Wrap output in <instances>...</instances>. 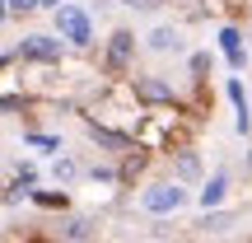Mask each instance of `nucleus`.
Wrapping results in <instances>:
<instances>
[{
    "mask_svg": "<svg viewBox=\"0 0 252 243\" xmlns=\"http://www.w3.org/2000/svg\"><path fill=\"white\" fill-rule=\"evenodd\" d=\"M187 201H191V192L182 187V182H173V178H159V182H150V187L140 192V210L145 215H178Z\"/></svg>",
    "mask_w": 252,
    "mask_h": 243,
    "instance_id": "f257e3e1",
    "label": "nucleus"
},
{
    "mask_svg": "<svg viewBox=\"0 0 252 243\" xmlns=\"http://www.w3.org/2000/svg\"><path fill=\"white\" fill-rule=\"evenodd\" d=\"M56 37H65L70 47H89L94 42V19L80 5H61L56 9Z\"/></svg>",
    "mask_w": 252,
    "mask_h": 243,
    "instance_id": "f03ea898",
    "label": "nucleus"
},
{
    "mask_svg": "<svg viewBox=\"0 0 252 243\" xmlns=\"http://www.w3.org/2000/svg\"><path fill=\"white\" fill-rule=\"evenodd\" d=\"M19 56H24V61H61V37L28 33L24 42H19Z\"/></svg>",
    "mask_w": 252,
    "mask_h": 243,
    "instance_id": "7ed1b4c3",
    "label": "nucleus"
},
{
    "mask_svg": "<svg viewBox=\"0 0 252 243\" xmlns=\"http://www.w3.org/2000/svg\"><path fill=\"white\" fill-rule=\"evenodd\" d=\"M182 33L173 24H159V28H150V33H145V52H154V56H168V52H182Z\"/></svg>",
    "mask_w": 252,
    "mask_h": 243,
    "instance_id": "20e7f679",
    "label": "nucleus"
},
{
    "mask_svg": "<svg viewBox=\"0 0 252 243\" xmlns=\"http://www.w3.org/2000/svg\"><path fill=\"white\" fill-rule=\"evenodd\" d=\"M131 52H135V33H131V28H117L112 42H108V66H112V70H122V66L131 61Z\"/></svg>",
    "mask_w": 252,
    "mask_h": 243,
    "instance_id": "39448f33",
    "label": "nucleus"
},
{
    "mask_svg": "<svg viewBox=\"0 0 252 243\" xmlns=\"http://www.w3.org/2000/svg\"><path fill=\"white\" fill-rule=\"evenodd\" d=\"M224 192H229V173H215V178L201 187V197H196V201L210 210V206H220V201H224Z\"/></svg>",
    "mask_w": 252,
    "mask_h": 243,
    "instance_id": "423d86ee",
    "label": "nucleus"
},
{
    "mask_svg": "<svg viewBox=\"0 0 252 243\" xmlns=\"http://www.w3.org/2000/svg\"><path fill=\"white\" fill-rule=\"evenodd\" d=\"M234 210H206V220H201V229L206 234H224V229H234Z\"/></svg>",
    "mask_w": 252,
    "mask_h": 243,
    "instance_id": "0eeeda50",
    "label": "nucleus"
},
{
    "mask_svg": "<svg viewBox=\"0 0 252 243\" xmlns=\"http://www.w3.org/2000/svg\"><path fill=\"white\" fill-rule=\"evenodd\" d=\"M201 178V159L196 154H178V178L173 182H196Z\"/></svg>",
    "mask_w": 252,
    "mask_h": 243,
    "instance_id": "6e6552de",
    "label": "nucleus"
},
{
    "mask_svg": "<svg viewBox=\"0 0 252 243\" xmlns=\"http://www.w3.org/2000/svg\"><path fill=\"white\" fill-rule=\"evenodd\" d=\"M52 173H56V182H75V178H80V164H75V159H56Z\"/></svg>",
    "mask_w": 252,
    "mask_h": 243,
    "instance_id": "1a4fd4ad",
    "label": "nucleus"
},
{
    "mask_svg": "<svg viewBox=\"0 0 252 243\" xmlns=\"http://www.w3.org/2000/svg\"><path fill=\"white\" fill-rule=\"evenodd\" d=\"M65 239H70V243H84V239H89V220H65Z\"/></svg>",
    "mask_w": 252,
    "mask_h": 243,
    "instance_id": "9d476101",
    "label": "nucleus"
},
{
    "mask_svg": "<svg viewBox=\"0 0 252 243\" xmlns=\"http://www.w3.org/2000/svg\"><path fill=\"white\" fill-rule=\"evenodd\" d=\"M28 145H37V150L56 154V150H61V136H42V131H37V136H28Z\"/></svg>",
    "mask_w": 252,
    "mask_h": 243,
    "instance_id": "9b49d317",
    "label": "nucleus"
},
{
    "mask_svg": "<svg viewBox=\"0 0 252 243\" xmlns=\"http://www.w3.org/2000/svg\"><path fill=\"white\" fill-rule=\"evenodd\" d=\"M5 14H37V0H5Z\"/></svg>",
    "mask_w": 252,
    "mask_h": 243,
    "instance_id": "f8f14e48",
    "label": "nucleus"
},
{
    "mask_svg": "<svg viewBox=\"0 0 252 243\" xmlns=\"http://www.w3.org/2000/svg\"><path fill=\"white\" fill-rule=\"evenodd\" d=\"M140 94L145 99H168V89H163L159 80H140Z\"/></svg>",
    "mask_w": 252,
    "mask_h": 243,
    "instance_id": "ddd939ff",
    "label": "nucleus"
},
{
    "mask_svg": "<svg viewBox=\"0 0 252 243\" xmlns=\"http://www.w3.org/2000/svg\"><path fill=\"white\" fill-rule=\"evenodd\" d=\"M224 52L238 61V33H234V28H224Z\"/></svg>",
    "mask_w": 252,
    "mask_h": 243,
    "instance_id": "4468645a",
    "label": "nucleus"
},
{
    "mask_svg": "<svg viewBox=\"0 0 252 243\" xmlns=\"http://www.w3.org/2000/svg\"><path fill=\"white\" fill-rule=\"evenodd\" d=\"M122 5H131V9H154L159 0H122Z\"/></svg>",
    "mask_w": 252,
    "mask_h": 243,
    "instance_id": "2eb2a0df",
    "label": "nucleus"
},
{
    "mask_svg": "<svg viewBox=\"0 0 252 243\" xmlns=\"http://www.w3.org/2000/svg\"><path fill=\"white\" fill-rule=\"evenodd\" d=\"M61 5H70V0H37V9H61Z\"/></svg>",
    "mask_w": 252,
    "mask_h": 243,
    "instance_id": "dca6fc26",
    "label": "nucleus"
},
{
    "mask_svg": "<svg viewBox=\"0 0 252 243\" xmlns=\"http://www.w3.org/2000/svg\"><path fill=\"white\" fill-rule=\"evenodd\" d=\"M0 24H5V0H0Z\"/></svg>",
    "mask_w": 252,
    "mask_h": 243,
    "instance_id": "f3484780",
    "label": "nucleus"
},
{
    "mask_svg": "<svg viewBox=\"0 0 252 243\" xmlns=\"http://www.w3.org/2000/svg\"><path fill=\"white\" fill-rule=\"evenodd\" d=\"M248 173H252V150H248Z\"/></svg>",
    "mask_w": 252,
    "mask_h": 243,
    "instance_id": "a211bd4d",
    "label": "nucleus"
},
{
    "mask_svg": "<svg viewBox=\"0 0 252 243\" xmlns=\"http://www.w3.org/2000/svg\"><path fill=\"white\" fill-rule=\"evenodd\" d=\"M0 66H9V56H0Z\"/></svg>",
    "mask_w": 252,
    "mask_h": 243,
    "instance_id": "6ab92c4d",
    "label": "nucleus"
}]
</instances>
